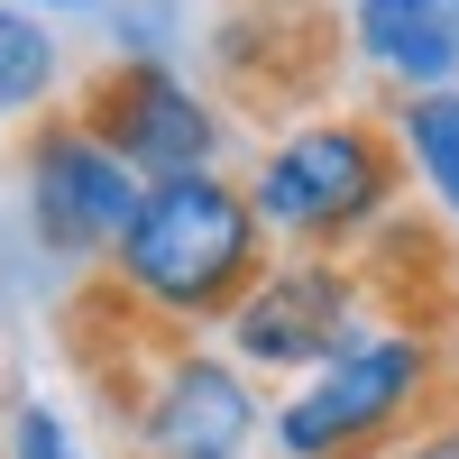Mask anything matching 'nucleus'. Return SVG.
Returning <instances> with one entry per match:
<instances>
[{
    "label": "nucleus",
    "instance_id": "obj_1",
    "mask_svg": "<svg viewBox=\"0 0 459 459\" xmlns=\"http://www.w3.org/2000/svg\"><path fill=\"white\" fill-rule=\"evenodd\" d=\"M266 230L248 212V184L239 175H175V184H147L120 248L101 266V294L129 303L147 331L166 340H212L230 313H239V294L266 276Z\"/></svg>",
    "mask_w": 459,
    "mask_h": 459
},
{
    "label": "nucleus",
    "instance_id": "obj_2",
    "mask_svg": "<svg viewBox=\"0 0 459 459\" xmlns=\"http://www.w3.org/2000/svg\"><path fill=\"white\" fill-rule=\"evenodd\" d=\"M248 212L276 257H368L404 221V147L377 110H303L248 157Z\"/></svg>",
    "mask_w": 459,
    "mask_h": 459
},
{
    "label": "nucleus",
    "instance_id": "obj_3",
    "mask_svg": "<svg viewBox=\"0 0 459 459\" xmlns=\"http://www.w3.org/2000/svg\"><path fill=\"white\" fill-rule=\"evenodd\" d=\"M441 377H450L441 331L413 313H386L331 368H313L303 386L266 404V450L276 459H377L423 423V404H441Z\"/></svg>",
    "mask_w": 459,
    "mask_h": 459
},
{
    "label": "nucleus",
    "instance_id": "obj_4",
    "mask_svg": "<svg viewBox=\"0 0 459 459\" xmlns=\"http://www.w3.org/2000/svg\"><path fill=\"white\" fill-rule=\"evenodd\" d=\"M92 386L110 395L138 459H248V450H266V395L221 340H166L138 322L120 368H101Z\"/></svg>",
    "mask_w": 459,
    "mask_h": 459
},
{
    "label": "nucleus",
    "instance_id": "obj_5",
    "mask_svg": "<svg viewBox=\"0 0 459 459\" xmlns=\"http://www.w3.org/2000/svg\"><path fill=\"white\" fill-rule=\"evenodd\" d=\"M10 166H19V221H28L37 257L65 266V276H101L147 184H138L120 157H110V147H101L83 120H74V101L19 129Z\"/></svg>",
    "mask_w": 459,
    "mask_h": 459
},
{
    "label": "nucleus",
    "instance_id": "obj_6",
    "mask_svg": "<svg viewBox=\"0 0 459 459\" xmlns=\"http://www.w3.org/2000/svg\"><path fill=\"white\" fill-rule=\"evenodd\" d=\"M368 322H386V303H377V276L359 257H266V276L239 294V313H230L212 340L248 377L303 386V377L331 368Z\"/></svg>",
    "mask_w": 459,
    "mask_h": 459
},
{
    "label": "nucleus",
    "instance_id": "obj_7",
    "mask_svg": "<svg viewBox=\"0 0 459 459\" xmlns=\"http://www.w3.org/2000/svg\"><path fill=\"white\" fill-rule=\"evenodd\" d=\"M74 120H83L138 184H175V175H221L239 120L221 110L212 83H194L184 65H92L74 83Z\"/></svg>",
    "mask_w": 459,
    "mask_h": 459
},
{
    "label": "nucleus",
    "instance_id": "obj_8",
    "mask_svg": "<svg viewBox=\"0 0 459 459\" xmlns=\"http://www.w3.org/2000/svg\"><path fill=\"white\" fill-rule=\"evenodd\" d=\"M340 37L395 101L459 83V0H350Z\"/></svg>",
    "mask_w": 459,
    "mask_h": 459
},
{
    "label": "nucleus",
    "instance_id": "obj_9",
    "mask_svg": "<svg viewBox=\"0 0 459 459\" xmlns=\"http://www.w3.org/2000/svg\"><path fill=\"white\" fill-rule=\"evenodd\" d=\"M65 83H74V56L56 19H28V10H0V129H28L65 110Z\"/></svg>",
    "mask_w": 459,
    "mask_h": 459
},
{
    "label": "nucleus",
    "instance_id": "obj_10",
    "mask_svg": "<svg viewBox=\"0 0 459 459\" xmlns=\"http://www.w3.org/2000/svg\"><path fill=\"white\" fill-rule=\"evenodd\" d=\"M386 129H395V147H404L413 194H423V203L459 230V83H450V92H413V101H395Z\"/></svg>",
    "mask_w": 459,
    "mask_h": 459
},
{
    "label": "nucleus",
    "instance_id": "obj_11",
    "mask_svg": "<svg viewBox=\"0 0 459 459\" xmlns=\"http://www.w3.org/2000/svg\"><path fill=\"white\" fill-rule=\"evenodd\" d=\"M0 459H92V450H83V432H74L47 395H19L0 413Z\"/></svg>",
    "mask_w": 459,
    "mask_h": 459
},
{
    "label": "nucleus",
    "instance_id": "obj_12",
    "mask_svg": "<svg viewBox=\"0 0 459 459\" xmlns=\"http://www.w3.org/2000/svg\"><path fill=\"white\" fill-rule=\"evenodd\" d=\"M377 459H459V404H441L432 423H413L395 450H377Z\"/></svg>",
    "mask_w": 459,
    "mask_h": 459
},
{
    "label": "nucleus",
    "instance_id": "obj_13",
    "mask_svg": "<svg viewBox=\"0 0 459 459\" xmlns=\"http://www.w3.org/2000/svg\"><path fill=\"white\" fill-rule=\"evenodd\" d=\"M0 10H28V19H101L110 0H0Z\"/></svg>",
    "mask_w": 459,
    "mask_h": 459
}]
</instances>
